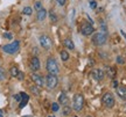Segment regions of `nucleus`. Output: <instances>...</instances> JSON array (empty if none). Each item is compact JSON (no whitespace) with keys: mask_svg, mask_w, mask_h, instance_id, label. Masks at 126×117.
Masks as SVG:
<instances>
[{"mask_svg":"<svg viewBox=\"0 0 126 117\" xmlns=\"http://www.w3.org/2000/svg\"><path fill=\"white\" fill-rule=\"evenodd\" d=\"M46 70H47V72L49 73V74H55V75H57V74H59L60 73V67H59L57 62L55 60V58L49 57V58L47 59V63H46Z\"/></svg>","mask_w":126,"mask_h":117,"instance_id":"f257e3e1","label":"nucleus"},{"mask_svg":"<svg viewBox=\"0 0 126 117\" xmlns=\"http://www.w3.org/2000/svg\"><path fill=\"white\" fill-rule=\"evenodd\" d=\"M92 41V43L94 45H97V46H102L106 43V41H108V35L103 32H96L94 34V36L91 38Z\"/></svg>","mask_w":126,"mask_h":117,"instance_id":"f03ea898","label":"nucleus"},{"mask_svg":"<svg viewBox=\"0 0 126 117\" xmlns=\"http://www.w3.org/2000/svg\"><path fill=\"white\" fill-rule=\"evenodd\" d=\"M20 49V42L19 41H13L12 43H9V44H6L2 46V50H4L6 53L8 54H14L16 53Z\"/></svg>","mask_w":126,"mask_h":117,"instance_id":"7ed1b4c3","label":"nucleus"},{"mask_svg":"<svg viewBox=\"0 0 126 117\" xmlns=\"http://www.w3.org/2000/svg\"><path fill=\"white\" fill-rule=\"evenodd\" d=\"M84 107V97L82 94H76L72 100V109L75 111H81Z\"/></svg>","mask_w":126,"mask_h":117,"instance_id":"20e7f679","label":"nucleus"},{"mask_svg":"<svg viewBox=\"0 0 126 117\" xmlns=\"http://www.w3.org/2000/svg\"><path fill=\"white\" fill-rule=\"evenodd\" d=\"M57 85H59V78H57V75L48 73V75H46V86L49 89H55L57 87Z\"/></svg>","mask_w":126,"mask_h":117,"instance_id":"39448f33","label":"nucleus"},{"mask_svg":"<svg viewBox=\"0 0 126 117\" xmlns=\"http://www.w3.org/2000/svg\"><path fill=\"white\" fill-rule=\"evenodd\" d=\"M102 102L103 104L106 107V108H113L114 107V103H116V100H114V96H113L110 92L105 93L102 97Z\"/></svg>","mask_w":126,"mask_h":117,"instance_id":"423d86ee","label":"nucleus"},{"mask_svg":"<svg viewBox=\"0 0 126 117\" xmlns=\"http://www.w3.org/2000/svg\"><path fill=\"white\" fill-rule=\"evenodd\" d=\"M39 41H40L41 46H42V48H43L45 50H49L50 48H51V45H53L51 38H50L48 35H46V34H42V35H40V37H39Z\"/></svg>","mask_w":126,"mask_h":117,"instance_id":"0eeeda50","label":"nucleus"},{"mask_svg":"<svg viewBox=\"0 0 126 117\" xmlns=\"http://www.w3.org/2000/svg\"><path fill=\"white\" fill-rule=\"evenodd\" d=\"M90 75H91V78H92L94 80H96V81H102L104 78H105L106 73H105V71H104L103 68H94V70L91 71Z\"/></svg>","mask_w":126,"mask_h":117,"instance_id":"6e6552de","label":"nucleus"},{"mask_svg":"<svg viewBox=\"0 0 126 117\" xmlns=\"http://www.w3.org/2000/svg\"><path fill=\"white\" fill-rule=\"evenodd\" d=\"M94 32V28L91 23L84 22L81 26V34L83 36H91Z\"/></svg>","mask_w":126,"mask_h":117,"instance_id":"1a4fd4ad","label":"nucleus"},{"mask_svg":"<svg viewBox=\"0 0 126 117\" xmlns=\"http://www.w3.org/2000/svg\"><path fill=\"white\" fill-rule=\"evenodd\" d=\"M41 67V63H40V59L37 58V57H32V59L29 60V68H31L33 72H36V71H39Z\"/></svg>","mask_w":126,"mask_h":117,"instance_id":"9d476101","label":"nucleus"},{"mask_svg":"<svg viewBox=\"0 0 126 117\" xmlns=\"http://www.w3.org/2000/svg\"><path fill=\"white\" fill-rule=\"evenodd\" d=\"M31 78H32V80H33V82H34L37 87H42V86L45 85V79L41 77V75H39V74H36V73H32Z\"/></svg>","mask_w":126,"mask_h":117,"instance_id":"9b49d317","label":"nucleus"},{"mask_svg":"<svg viewBox=\"0 0 126 117\" xmlns=\"http://www.w3.org/2000/svg\"><path fill=\"white\" fill-rule=\"evenodd\" d=\"M116 92H117V95L120 99L126 101V86H118L116 88Z\"/></svg>","mask_w":126,"mask_h":117,"instance_id":"f8f14e48","label":"nucleus"},{"mask_svg":"<svg viewBox=\"0 0 126 117\" xmlns=\"http://www.w3.org/2000/svg\"><path fill=\"white\" fill-rule=\"evenodd\" d=\"M20 95H21V101H20V104H19V108L22 109V108H25V106L29 101V96L26 93H20Z\"/></svg>","mask_w":126,"mask_h":117,"instance_id":"ddd939ff","label":"nucleus"},{"mask_svg":"<svg viewBox=\"0 0 126 117\" xmlns=\"http://www.w3.org/2000/svg\"><path fill=\"white\" fill-rule=\"evenodd\" d=\"M59 103L62 104V106H67L68 103H69V97H68V95L65 94V93H61L59 96Z\"/></svg>","mask_w":126,"mask_h":117,"instance_id":"4468645a","label":"nucleus"},{"mask_svg":"<svg viewBox=\"0 0 126 117\" xmlns=\"http://www.w3.org/2000/svg\"><path fill=\"white\" fill-rule=\"evenodd\" d=\"M63 45L68 50H75V44H74L72 40H70V38H65V40L63 41Z\"/></svg>","mask_w":126,"mask_h":117,"instance_id":"2eb2a0df","label":"nucleus"},{"mask_svg":"<svg viewBox=\"0 0 126 117\" xmlns=\"http://www.w3.org/2000/svg\"><path fill=\"white\" fill-rule=\"evenodd\" d=\"M47 11H46L45 8H42L41 11H39L37 13H36V18H37V20L39 21H45V19L47 18Z\"/></svg>","mask_w":126,"mask_h":117,"instance_id":"dca6fc26","label":"nucleus"},{"mask_svg":"<svg viewBox=\"0 0 126 117\" xmlns=\"http://www.w3.org/2000/svg\"><path fill=\"white\" fill-rule=\"evenodd\" d=\"M105 73L108 74V77H110L111 79H113V78L116 77V68H114V67H111V66H108V67H106V71H105Z\"/></svg>","mask_w":126,"mask_h":117,"instance_id":"f3484780","label":"nucleus"},{"mask_svg":"<svg viewBox=\"0 0 126 117\" xmlns=\"http://www.w3.org/2000/svg\"><path fill=\"white\" fill-rule=\"evenodd\" d=\"M29 89H31L32 94L35 95V96H40L41 95V90H40V87H37L36 85H33L29 87Z\"/></svg>","mask_w":126,"mask_h":117,"instance_id":"a211bd4d","label":"nucleus"},{"mask_svg":"<svg viewBox=\"0 0 126 117\" xmlns=\"http://www.w3.org/2000/svg\"><path fill=\"white\" fill-rule=\"evenodd\" d=\"M71 110L72 108L70 107V106H63V109H62V114H63V116H69L70 114H71Z\"/></svg>","mask_w":126,"mask_h":117,"instance_id":"6ab92c4d","label":"nucleus"},{"mask_svg":"<svg viewBox=\"0 0 126 117\" xmlns=\"http://www.w3.org/2000/svg\"><path fill=\"white\" fill-rule=\"evenodd\" d=\"M49 19H50V21H51L53 23L57 22V15H56V13H55L54 9H51V11L49 12Z\"/></svg>","mask_w":126,"mask_h":117,"instance_id":"aec40b11","label":"nucleus"},{"mask_svg":"<svg viewBox=\"0 0 126 117\" xmlns=\"http://www.w3.org/2000/svg\"><path fill=\"white\" fill-rule=\"evenodd\" d=\"M60 56H61V59H62L63 62H67V60H69V57H70L67 50H62V51H61V53H60Z\"/></svg>","mask_w":126,"mask_h":117,"instance_id":"412c9836","label":"nucleus"},{"mask_svg":"<svg viewBox=\"0 0 126 117\" xmlns=\"http://www.w3.org/2000/svg\"><path fill=\"white\" fill-rule=\"evenodd\" d=\"M9 72H11V75H12V77L16 78L20 71H19V68L16 67V66H13V67H11V71H9Z\"/></svg>","mask_w":126,"mask_h":117,"instance_id":"4be33fe9","label":"nucleus"},{"mask_svg":"<svg viewBox=\"0 0 126 117\" xmlns=\"http://www.w3.org/2000/svg\"><path fill=\"white\" fill-rule=\"evenodd\" d=\"M22 13L25 14V15L29 16V15H32V14H33V9H32V7H29V6H26V7L22 9Z\"/></svg>","mask_w":126,"mask_h":117,"instance_id":"5701e85b","label":"nucleus"},{"mask_svg":"<svg viewBox=\"0 0 126 117\" xmlns=\"http://www.w3.org/2000/svg\"><path fill=\"white\" fill-rule=\"evenodd\" d=\"M34 8H35L36 12L41 11V9L43 8V6H42V2H41V1H36L35 4H34Z\"/></svg>","mask_w":126,"mask_h":117,"instance_id":"b1692460","label":"nucleus"},{"mask_svg":"<svg viewBox=\"0 0 126 117\" xmlns=\"http://www.w3.org/2000/svg\"><path fill=\"white\" fill-rule=\"evenodd\" d=\"M6 79V71L0 67V81H4Z\"/></svg>","mask_w":126,"mask_h":117,"instance_id":"393cba45","label":"nucleus"},{"mask_svg":"<svg viewBox=\"0 0 126 117\" xmlns=\"http://www.w3.org/2000/svg\"><path fill=\"white\" fill-rule=\"evenodd\" d=\"M100 29H102L103 32L108 34V27H106V23L104 22V21H100Z\"/></svg>","mask_w":126,"mask_h":117,"instance_id":"a878e982","label":"nucleus"},{"mask_svg":"<svg viewBox=\"0 0 126 117\" xmlns=\"http://www.w3.org/2000/svg\"><path fill=\"white\" fill-rule=\"evenodd\" d=\"M60 103H53L51 104V110L53 111H59V109H60Z\"/></svg>","mask_w":126,"mask_h":117,"instance_id":"bb28decb","label":"nucleus"},{"mask_svg":"<svg viewBox=\"0 0 126 117\" xmlns=\"http://www.w3.org/2000/svg\"><path fill=\"white\" fill-rule=\"evenodd\" d=\"M117 63L120 64V65L125 63V59H124V57H122V56H118V57H117Z\"/></svg>","mask_w":126,"mask_h":117,"instance_id":"cd10ccee","label":"nucleus"},{"mask_svg":"<svg viewBox=\"0 0 126 117\" xmlns=\"http://www.w3.org/2000/svg\"><path fill=\"white\" fill-rule=\"evenodd\" d=\"M97 7V1H94V0H92V1H90V8L94 9Z\"/></svg>","mask_w":126,"mask_h":117,"instance_id":"c85d7f7f","label":"nucleus"},{"mask_svg":"<svg viewBox=\"0 0 126 117\" xmlns=\"http://www.w3.org/2000/svg\"><path fill=\"white\" fill-rule=\"evenodd\" d=\"M4 37L5 38H8V40H12V34H11V32H5L4 34Z\"/></svg>","mask_w":126,"mask_h":117,"instance_id":"c756f323","label":"nucleus"},{"mask_svg":"<svg viewBox=\"0 0 126 117\" xmlns=\"http://www.w3.org/2000/svg\"><path fill=\"white\" fill-rule=\"evenodd\" d=\"M16 78H18L20 81L23 80V78H25V74H23V72H19V74H18V77H16Z\"/></svg>","mask_w":126,"mask_h":117,"instance_id":"7c9ffc66","label":"nucleus"},{"mask_svg":"<svg viewBox=\"0 0 126 117\" xmlns=\"http://www.w3.org/2000/svg\"><path fill=\"white\" fill-rule=\"evenodd\" d=\"M56 1H57V4H59L60 6H64L65 2H67V0H56Z\"/></svg>","mask_w":126,"mask_h":117,"instance_id":"2f4dec72","label":"nucleus"},{"mask_svg":"<svg viewBox=\"0 0 126 117\" xmlns=\"http://www.w3.org/2000/svg\"><path fill=\"white\" fill-rule=\"evenodd\" d=\"M14 100H16L18 102H20V101H21V95H20V94H15V95H14Z\"/></svg>","mask_w":126,"mask_h":117,"instance_id":"473e14b6","label":"nucleus"},{"mask_svg":"<svg viewBox=\"0 0 126 117\" xmlns=\"http://www.w3.org/2000/svg\"><path fill=\"white\" fill-rule=\"evenodd\" d=\"M112 86H113V87H114V88H117V87H118V82H117V81H116V80H113V82H112Z\"/></svg>","mask_w":126,"mask_h":117,"instance_id":"72a5a7b5","label":"nucleus"},{"mask_svg":"<svg viewBox=\"0 0 126 117\" xmlns=\"http://www.w3.org/2000/svg\"><path fill=\"white\" fill-rule=\"evenodd\" d=\"M120 34H122L123 36H124V37L126 38V34H125V32H124V30H120Z\"/></svg>","mask_w":126,"mask_h":117,"instance_id":"f704fd0d","label":"nucleus"},{"mask_svg":"<svg viewBox=\"0 0 126 117\" xmlns=\"http://www.w3.org/2000/svg\"><path fill=\"white\" fill-rule=\"evenodd\" d=\"M0 117H4V113H2V110L0 109Z\"/></svg>","mask_w":126,"mask_h":117,"instance_id":"c9c22d12","label":"nucleus"},{"mask_svg":"<svg viewBox=\"0 0 126 117\" xmlns=\"http://www.w3.org/2000/svg\"><path fill=\"white\" fill-rule=\"evenodd\" d=\"M23 117H33V116H23Z\"/></svg>","mask_w":126,"mask_h":117,"instance_id":"e433bc0d","label":"nucleus"},{"mask_svg":"<svg viewBox=\"0 0 126 117\" xmlns=\"http://www.w3.org/2000/svg\"><path fill=\"white\" fill-rule=\"evenodd\" d=\"M86 117H92V116H86Z\"/></svg>","mask_w":126,"mask_h":117,"instance_id":"4c0bfd02","label":"nucleus"},{"mask_svg":"<svg viewBox=\"0 0 126 117\" xmlns=\"http://www.w3.org/2000/svg\"><path fill=\"white\" fill-rule=\"evenodd\" d=\"M49 117H55V116H49Z\"/></svg>","mask_w":126,"mask_h":117,"instance_id":"58836bf2","label":"nucleus"}]
</instances>
